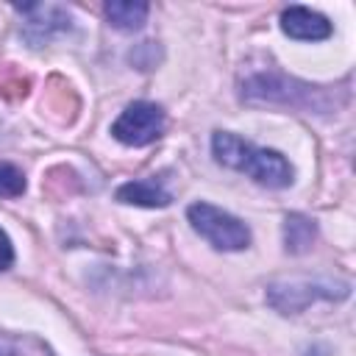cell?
<instances>
[{"instance_id":"3","label":"cell","mask_w":356,"mask_h":356,"mask_svg":"<svg viewBox=\"0 0 356 356\" xmlns=\"http://www.w3.org/2000/svg\"><path fill=\"white\" fill-rule=\"evenodd\" d=\"M348 295L350 284L331 278H284L267 286V303L281 314H298L317 300H345Z\"/></svg>"},{"instance_id":"1","label":"cell","mask_w":356,"mask_h":356,"mask_svg":"<svg viewBox=\"0 0 356 356\" xmlns=\"http://www.w3.org/2000/svg\"><path fill=\"white\" fill-rule=\"evenodd\" d=\"M211 150H214V159L231 170H239V172H248L256 184L261 186H270V189H284L292 184V164L278 153V150H270V147H256L228 131H217L211 136Z\"/></svg>"},{"instance_id":"4","label":"cell","mask_w":356,"mask_h":356,"mask_svg":"<svg viewBox=\"0 0 356 356\" xmlns=\"http://www.w3.org/2000/svg\"><path fill=\"white\" fill-rule=\"evenodd\" d=\"M186 217H189L192 228L203 239H209L217 250H245L250 245L248 225L239 217H234V214H228V211H222L206 200L192 203L186 209Z\"/></svg>"},{"instance_id":"7","label":"cell","mask_w":356,"mask_h":356,"mask_svg":"<svg viewBox=\"0 0 356 356\" xmlns=\"http://www.w3.org/2000/svg\"><path fill=\"white\" fill-rule=\"evenodd\" d=\"M281 28L286 36L298 42H323L331 36V22L328 17L306 8V6H289L281 11Z\"/></svg>"},{"instance_id":"10","label":"cell","mask_w":356,"mask_h":356,"mask_svg":"<svg viewBox=\"0 0 356 356\" xmlns=\"http://www.w3.org/2000/svg\"><path fill=\"white\" fill-rule=\"evenodd\" d=\"M317 239V225L314 220L303 217V214H286L284 217V248L286 253L298 256L306 253Z\"/></svg>"},{"instance_id":"5","label":"cell","mask_w":356,"mask_h":356,"mask_svg":"<svg viewBox=\"0 0 356 356\" xmlns=\"http://www.w3.org/2000/svg\"><path fill=\"white\" fill-rule=\"evenodd\" d=\"M164 108L150 103V100H136V103H128L122 108V114L114 120L111 125V136L122 145H131V147H142V145H150L156 142L161 134H164Z\"/></svg>"},{"instance_id":"2","label":"cell","mask_w":356,"mask_h":356,"mask_svg":"<svg viewBox=\"0 0 356 356\" xmlns=\"http://www.w3.org/2000/svg\"><path fill=\"white\" fill-rule=\"evenodd\" d=\"M242 97L261 100V103H284L292 108H306V111H320V114H325L337 106V97L328 86H312V83L289 78L278 70L253 72L242 83Z\"/></svg>"},{"instance_id":"6","label":"cell","mask_w":356,"mask_h":356,"mask_svg":"<svg viewBox=\"0 0 356 356\" xmlns=\"http://www.w3.org/2000/svg\"><path fill=\"white\" fill-rule=\"evenodd\" d=\"M25 22H22V36L33 44L42 47L53 33L70 31L72 28V17L67 8L53 6V3H28V6H14Z\"/></svg>"},{"instance_id":"14","label":"cell","mask_w":356,"mask_h":356,"mask_svg":"<svg viewBox=\"0 0 356 356\" xmlns=\"http://www.w3.org/2000/svg\"><path fill=\"white\" fill-rule=\"evenodd\" d=\"M11 264H14V245H11L8 234L0 228V273L8 270Z\"/></svg>"},{"instance_id":"8","label":"cell","mask_w":356,"mask_h":356,"mask_svg":"<svg viewBox=\"0 0 356 356\" xmlns=\"http://www.w3.org/2000/svg\"><path fill=\"white\" fill-rule=\"evenodd\" d=\"M117 200L120 203H131V206H145V209H164L172 203L170 189L161 184V178H139V181H128L117 189Z\"/></svg>"},{"instance_id":"12","label":"cell","mask_w":356,"mask_h":356,"mask_svg":"<svg viewBox=\"0 0 356 356\" xmlns=\"http://www.w3.org/2000/svg\"><path fill=\"white\" fill-rule=\"evenodd\" d=\"M25 192V175L17 164L0 161V197H19Z\"/></svg>"},{"instance_id":"9","label":"cell","mask_w":356,"mask_h":356,"mask_svg":"<svg viewBox=\"0 0 356 356\" xmlns=\"http://www.w3.org/2000/svg\"><path fill=\"white\" fill-rule=\"evenodd\" d=\"M150 6L139 0H111L106 3V19L117 31H139L147 19Z\"/></svg>"},{"instance_id":"13","label":"cell","mask_w":356,"mask_h":356,"mask_svg":"<svg viewBox=\"0 0 356 356\" xmlns=\"http://www.w3.org/2000/svg\"><path fill=\"white\" fill-rule=\"evenodd\" d=\"M28 86L31 81L22 78V75H8V78H0V92L8 97V100H19L28 95Z\"/></svg>"},{"instance_id":"11","label":"cell","mask_w":356,"mask_h":356,"mask_svg":"<svg viewBox=\"0 0 356 356\" xmlns=\"http://www.w3.org/2000/svg\"><path fill=\"white\" fill-rule=\"evenodd\" d=\"M0 356H56V353L33 334L0 331Z\"/></svg>"}]
</instances>
